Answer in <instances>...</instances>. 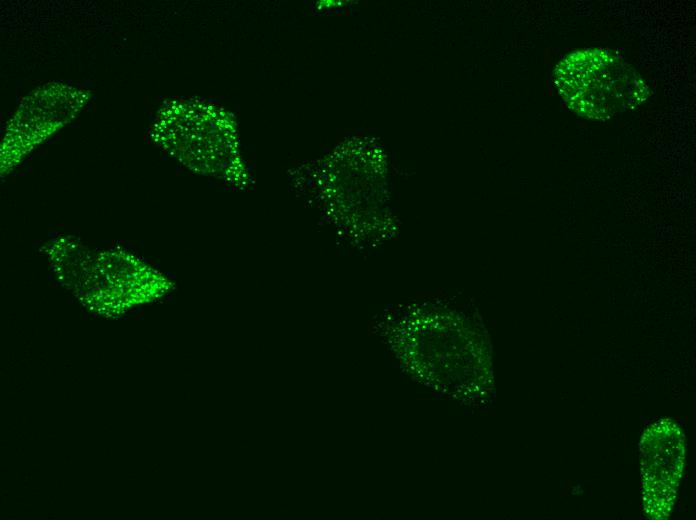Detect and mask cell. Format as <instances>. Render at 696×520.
<instances>
[{"label": "cell", "instance_id": "1", "mask_svg": "<svg viewBox=\"0 0 696 520\" xmlns=\"http://www.w3.org/2000/svg\"><path fill=\"white\" fill-rule=\"evenodd\" d=\"M555 87L576 114L609 119L641 105L649 88L628 63L603 49H586L562 59L554 72Z\"/></svg>", "mask_w": 696, "mask_h": 520}]
</instances>
